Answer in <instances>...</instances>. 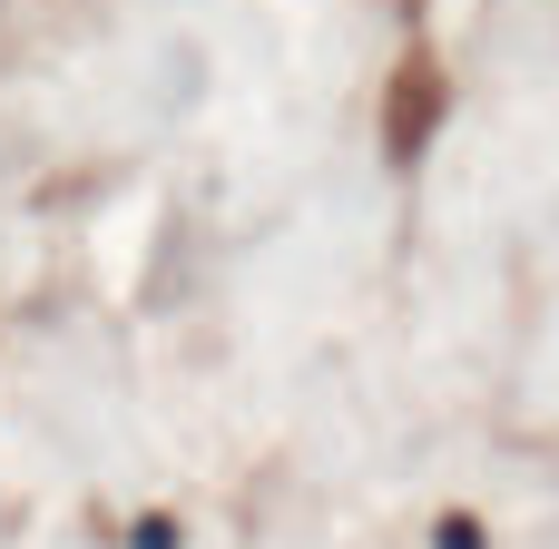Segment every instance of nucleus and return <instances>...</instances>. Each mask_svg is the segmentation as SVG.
<instances>
[{"label": "nucleus", "instance_id": "obj_1", "mask_svg": "<svg viewBox=\"0 0 559 549\" xmlns=\"http://www.w3.org/2000/svg\"><path fill=\"white\" fill-rule=\"evenodd\" d=\"M432 540H442V549H491V540H481V521H462V511H452V521H442Z\"/></svg>", "mask_w": 559, "mask_h": 549}, {"label": "nucleus", "instance_id": "obj_2", "mask_svg": "<svg viewBox=\"0 0 559 549\" xmlns=\"http://www.w3.org/2000/svg\"><path fill=\"white\" fill-rule=\"evenodd\" d=\"M138 549H177V521H138Z\"/></svg>", "mask_w": 559, "mask_h": 549}]
</instances>
